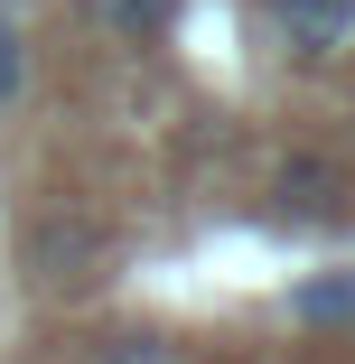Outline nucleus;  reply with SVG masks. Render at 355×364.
Here are the masks:
<instances>
[{
	"label": "nucleus",
	"mask_w": 355,
	"mask_h": 364,
	"mask_svg": "<svg viewBox=\"0 0 355 364\" xmlns=\"http://www.w3.org/2000/svg\"><path fill=\"white\" fill-rule=\"evenodd\" d=\"M271 196L290 205V215H337V205H346V168H337L327 150H290L280 178H271Z\"/></svg>",
	"instance_id": "f257e3e1"
},
{
	"label": "nucleus",
	"mask_w": 355,
	"mask_h": 364,
	"mask_svg": "<svg viewBox=\"0 0 355 364\" xmlns=\"http://www.w3.org/2000/svg\"><path fill=\"white\" fill-rule=\"evenodd\" d=\"M271 19H280V38L300 56H337L355 38V0H271Z\"/></svg>",
	"instance_id": "f03ea898"
},
{
	"label": "nucleus",
	"mask_w": 355,
	"mask_h": 364,
	"mask_svg": "<svg viewBox=\"0 0 355 364\" xmlns=\"http://www.w3.org/2000/svg\"><path fill=\"white\" fill-rule=\"evenodd\" d=\"M85 19L122 47H159L178 19H187V0H85Z\"/></svg>",
	"instance_id": "7ed1b4c3"
},
{
	"label": "nucleus",
	"mask_w": 355,
	"mask_h": 364,
	"mask_svg": "<svg viewBox=\"0 0 355 364\" xmlns=\"http://www.w3.org/2000/svg\"><path fill=\"white\" fill-rule=\"evenodd\" d=\"M309 327H355V271H327V280H300V299H290Z\"/></svg>",
	"instance_id": "20e7f679"
},
{
	"label": "nucleus",
	"mask_w": 355,
	"mask_h": 364,
	"mask_svg": "<svg viewBox=\"0 0 355 364\" xmlns=\"http://www.w3.org/2000/svg\"><path fill=\"white\" fill-rule=\"evenodd\" d=\"M19 94H28V19L0 0V112H10Z\"/></svg>",
	"instance_id": "39448f33"
}]
</instances>
